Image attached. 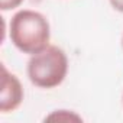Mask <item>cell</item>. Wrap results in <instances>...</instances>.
<instances>
[{"label":"cell","mask_w":123,"mask_h":123,"mask_svg":"<svg viewBox=\"0 0 123 123\" xmlns=\"http://www.w3.org/2000/svg\"><path fill=\"white\" fill-rule=\"evenodd\" d=\"M9 35L16 49L23 54L33 55L49 45L51 26L42 13L23 9L12 16Z\"/></svg>","instance_id":"1"},{"label":"cell","mask_w":123,"mask_h":123,"mask_svg":"<svg viewBox=\"0 0 123 123\" xmlns=\"http://www.w3.org/2000/svg\"><path fill=\"white\" fill-rule=\"evenodd\" d=\"M26 73L35 87L55 88L64 83L68 74V56L56 45H48L38 54L31 55Z\"/></svg>","instance_id":"2"},{"label":"cell","mask_w":123,"mask_h":123,"mask_svg":"<svg viewBox=\"0 0 123 123\" xmlns=\"http://www.w3.org/2000/svg\"><path fill=\"white\" fill-rule=\"evenodd\" d=\"M25 91L20 80L12 74L6 65H2V93H0V111H15L23 101Z\"/></svg>","instance_id":"3"},{"label":"cell","mask_w":123,"mask_h":123,"mask_svg":"<svg viewBox=\"0 0 123 123\" xmlns=\"http://www.w3.org/2000/svg\"><path fill=\"white\" fill-rule=\"evenodd\" d=\"M83 122V117L73 110H55L45 117V122Z\"/></svg>","instance_id":"4"},{"label":"cell","mask_w":123,"mask_h":123,"mask_svg":"<svg viewBox=\"0 0 123 123\" xmlns=\"http://www.w3.org/2000/svg\"><path fill=\"white\" fill-rule=\"evenodd\" d=\"M25 0H0V9L3 12H7V10H13V9H18Z\"/></svg>","instance_id":"5"},{"label":"cell","mask_w":123,"mask_h":123,"mask_svg":"<svg viewBox=\"0 0 123 123\" xmlns=\"http://www.w3.org/2000/svg\"><path fill=\"white\" fill-rule=\"evenodd\" d=\"M109 3L111 5V7L120 13H123V0H109Z\"/></svg>","instance_id":"6"},{"label":"cell","mask_w":123,"mask_h":123,"mask_svg":"<svg viewBox=\"0 0 123 123\" xmlns=\"http://www.w3.org/2000/svg\"><path fill=\"white\" fill-rule=\"evenodd\" d=\"M122 48H123V35H122Z\"/></svg>","instance_id":"7"},{"label":"cell","mask_w":123,"mask_h":123,"mask_svg":"<svg viewBox=\"0 0 123 123\" xmlns=\"http://www.w3.org/2000/svg\"><path fill=\"white\" fill-rule=\"evenodd\" d=\"M122 101H123V96H122Z\"/></svg>","instance_id":"8"}]
</instances>
